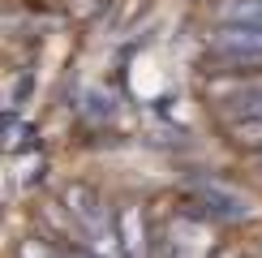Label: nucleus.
<instances>
[{"instance_id": "obj_9", "label": "nucleus", "mask_w": 262, "mask_h": 258, "mask_svg": "<svg viewBox=\"0 0 262 258\" xmlns=\"http://www.w3.org/2000/svg\"><path fill=\"white\" fill-rule=\"evenodd\" d=\"M17 258H60V250L48 241V236H30V241L17 245Z\"/></svg>"}, {"instance_id": "obj_8", "label": "nucleus", "mask_w": 262, "mask_h": 258, "mask_svg": "<svg viewBox=\"0 0 262 258\" xmlns=\"http://www.w3.org/2000/svg\"><path fill=\"white\" fill-rule=\"evenodd\" d=\"M224 134L236 150H262V116H232L224 121Z\"/></svg>"}, {"instance_id": "obj_5", "label": "nucleus", "mask_w": 262, "mask_h": 258, "mask_svg": "<svg viewBox=\"0 0 262 258\" xmlns=\"http://www.w3.org/2000/svg\"><path fill=\"white\" fill-rule=\"evenodd\" d=\"M60 202H64V211L78 220V228H82V232H95V228L107 220V215H112V211L103 207V198H99L91 185H82V181H73V185L60 193Z\"/></svg>"}, {"instance_id": "obj_7", "label": "nucleus", "mask_w": 262, "mask_h": 258, "mask_svg": "<svg viewBox=\"0 0 262 258\" xmlns=\"http://www.w3.org/2000/svg\"><path fill=\"white\" fill-rule=\"evenodd\" d=\"M215 17H220L224 26H254V30H262V0H220Z\"/></svg>"}, {"instance_id": "obj_3", "label": "nucleus", "mask_w": 262, "mask_h": 258, "mask_svg": "<svg viewBox=\"0 0 262 258\" xmlns=\"http://www.w3.org/2000/svg\"><path fill=\"white\" fill-rule=\"evenodd\" d=\"M215 236L206 228V220L198 215H181V220L168 224V236L159 245V258H211Z\"/></svg>"}, {"instance_id": "obj_2", "label": "nucleus", "mask_w": 262, "mask_h": 258, "mask_svg": "<svg viewBox=\"0 0 262 258\" xmlns=\"http://www.w3.org/2000/svg\"><path fill=\"white\" fill-rule=\"evenodd\" d=\"M189 198H193V207H198L206 220H228V224H241V220H254L258 215V202L249 198L245 189H236V185H228V181H193L189 185Z\"/></svg>"}, {"instance_id": "obj_4", "label": "nucleus", "mask_w": 262, "mask_h": 258, "mask_svg": "<svg viewBox=\"0 0 262 258\" xmlns=\"http://www.w3.org/2000/svg\"><path fill=\"white\" fill-rule=\"evenodd\" d=\"M211 99L232 116H262V78H232V82H215Z\"/></svg>"}, {"instance_id": "obj_6", "label": "nucleus", "mask_w": 262, "mask_h": 258, "mask_svg": "<svg viewBox=\"0 0 262 258\" xmlns=\"http://www.w3.org/2000/svg\"><path fill=\"white\" fill-rule=\"evenodd\" d=\"M116 232H121V250H125V258H146V254H150L142 207H116Z\"/></svg>"}, {"instance_id": "obj_10", "label": "nucleus", "mask_w": 262, "mask_h": 258, "mask_svg": "<svg viewBox=\"0 0 262 258\" xmlns=\"http://www.w3.org/2000/svg\"><path fill=\"white\" fill-rule=\"evenodd\" d=\"M5 129H9V142H5V146H9V155H17L21 146H30V125H21L17 116H9Z\"/></svg>"}, {"instance_id": "obj_11", "label": "nucleus", "mask_w": 262, "mask_h": 258, "mask_svg": "<svg viewBox=\"0 0 262 258\" xmlns=\"http://www.w3.org/2000/svg\"><path fill=\"white\" fill-rule=\"evenodd\" d=\"M60 258H99L95 250H60Z\"/></svg>"}, {"instance_id": "obj_12", "label": "nucleus", "mask_w": 262, "mask_h": 258, "mask_svg": "<svg viewBox=\"0 0 262 258\" xmlns=\"http://www.w3.org/2000/svg\"><path fill=\"white\" fill-rule=\"evenodd\" d=\"M258 177H262V159H258Z\"/></svg>"}, {"instance_id": "obj_1", "label": "nucleus", "mask_w": 262, "mask_h": 258, "mask_svg": "<svg viewBox=\"0 0 262 258\" xmlns=\"http://www.w3.org/2000/svg\"><path fill=\"white\" fill-rule=\"evenodd\" d=\"M206 52L224 73H254L262 69V30L254 26H215L206 39Z\"/></svg>"}]
</instances>
